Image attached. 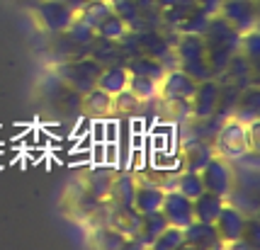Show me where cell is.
I'll return each instance as SVG.
<instances>
[{
  "label": "cell",
  "instance_id": "obj_1",
  "mask_svg": "<svg viewBox=\"0 0 260 250\" xmlns=\"http://www.w3.org/2000/svg\"><path fill=\"white\" fill-rule=\"evenodd\" d=\"M204 42V51H207V61H209V68L214 73V78H219L224 68L229 66V61L238 54V46H241V32L216 12L212 15L204 29L200 32Z\"/></svg>",
  "mask_w": 260,
  "mask_h": 250
},
{
  "label": "cell",
  "instance_id": "obj_2",
  "mask_svg": "<svg viewBox=\"0 0 260 250\" xmlns=\"http://www.w3.org/2000/svg\"><path fill=\"white\" fill-rule=\"evenodd\" d=\"M173 56H175V68L185 70V73H187L190 78H194L197 83L214 78V73L209 68V61H207L202 34L182 32V37L178 39V44L173 46Z\"/></svg>",
  "mask_w": 260,
  "mask_h": 250
},
{
  "label": "cell",
  "instance_id": "obj_3",
  "mask_svg": "<svg viewBox=\"0 0 260 250\" xmlns=\"http://www.w3.org/2000/svg\"><path fill=\"white\" fill-rule=\"evenodd\" d=\"M80 22H85L92 32L102 39H124L126 37V24L122 22V17L117 15V10L112 8V0H98V3H90L88 8H83L80 12H76Z\"/></svg>",
  "mask_w": 260,
  "mask_h": 250
},
{
  "label": "cell",
  "instance_id": "obj_4",
  "mask_svg": "<svg viewBox=\"0 0 260 250\" xmlns=\"http://www.w3.org/2000/svg\"><path fill=\"white\" fill-rule=\"evenodd\" d=\"M100 61H95L92 56H78V58H66V61H58L54 66V76L58 80H63L68 88H73L76 92L85 95L88 90H92L98 85V78L102 73Z\"/></svg>",
  "mask_w": 260,
  "mask_h": 250
},
{
  "label": "cell",
  "instance_id": "obj_5",
  "mask_svg": "<svg viewBox=\"0 0 260 250\" xmlns=\"http://www.w3.org/2000/svg\"><path fill=\"white\" fill-rule=\"evenodd\" d=\"M32 10L37 22L42 24V29H46L49 34L66 32L76 20V10H71L61 0H37V3H32Z\"/></svg>",
  "mask_w": 260,
  "mask_h": 250
},
{
  "label": "cell",
  "instance_id": "obj_6",
  "mask_svg": "<svg viewBox=\"0 0 260 250\" xmlns=\"http://www.w3.org/2000/svg\"><path fill=\"white\" fill-rule=\"evenodd\" d=\"M200 177H202L204 192L219 194L224 199H229L231 192H234V170H231V165L226 160L219 158V156H212L200 168Z\"/></svg>",
  "mask_w": 260,
  "mask_h": 250
},
{
  "label": "cell",
  "instance_id": "obj_7",
  "mask_svg": "<svg viewBox=\"0 0 260 250\" xmlns=\"http://www.w3.org/2000/svg\"><path fill=\"white\" fill-rule=\"evenodd\" d=\"M219 151L224 158H243L250 153V134L248 124L238 122V119H226L224 126L219 129Z\"/></svg>",
  "mask_w": 260,
  "mask_h": 250
},
{
  "label": "cell",
  "instance_id": "obj_8",
  "mask_svg": "<svg viewBox=\"0 0 260 250\" xmlns=\"http://www.w3.org/2000/svg\"><path fill=\"white\" fill-rule=\"evenodd\" d=\"M246 224H248V216L243 214L238 206L229 204V202L221 206V211L214 219V228L224 245H234V243H238V240L243 238Z\"/></svg>",
  "mask_w": 260,
  "mask_h": 250
},
{
  "label": "cell",
  "instance_id": "obj_9",
  "mask_svg": "<svg viewBox=\"0 0 260 250\" xmlns=\"http://www.w3.org/2000/svg\"><path fill=\"white\" fill-rule=\"evenodd\" d=\"M197 80L190 78L185 70L180 68H168L166 70V76H163V80L158 83V92L166 97V100H170V102H190L192 100V95L197 92Z\"/></svg>",
  "mask_w": 260,
  "mask_h": 250
},
{
  "label": "cell",
  "instance_id": "obj_10",
  "mask_svg": "<svg viewBox=\"0 0 260 250\" xmlns=\"http://www.w3.org/2000/svg\"><path fill=\"white\" fill-rule=\"evenodd\" d=\"M46 102L51 104L58 114H83V95L76 92L73 88H68L63 80H58L56 76L46 80Z\"/></svg>",
  "mask_w": 260,
  "mask_h": 250
},
{
  "label": "cell",
  "instance_id": "obj_11",
  "mask_svg": "<svg viewBox=\"0 0 260 250\" xmlns=\"http://www.w3.org/2000/svg\"><path fill=\"white\" fill-rule=\"evenodd\" d=\"M160 214L166 216L170 226H180L185 228L187 224L194 221V211H192V199L180 194L178 190H166L163 194V202H160Z\"/></svg>",
  "mask_w": 260,
  "mask_h": 250
},
{
  "label": "cell",
  "instance_id": "obj_12",
  "mask_svg": "<svg viewBox=\"0 0 260 250\" xmlns=\"http://www.w3.org/2000/svg\"><path fill=\"white\" fill-rule=\"evenodd\" d=\"M219 15L231 27H236L241 34L248 32V29H255V17H258L255 0H221Z\"/></svg>",
  "mask_w": 260,
  "mask_h": 250
},
{
  "label": "cell",
  "instance_id": "obj_13",
  "mask_svg": "<svg viewBox=\"0 0 260 250\" xmlns=\"http://www.w3.org/2000/svg\"><path fill=\"white\" fill-rule=\"evenodd\" d=\"M182 245H187V248H221L224 243L219 238L214 224L194 219L192 224L182 228Z\"/></svg>",
  "mask_w": 260,
  "mask_h": 250
},
{
  "label": "cell",
  "instance_id": "obj_14",
  "mask_svg": "<svg viewBox=\"0 0 260 250\" xmlns=\"http://www.w3.org/2000/svg\"><path fill=\"white\" fill-rule=\"evenodd\" d=\"M219 90L221 85L216 83V78H209V80H202L197 85V92L192 95L190 102L194 104L192 107V114L197 119H209L216 110V102H219Z\"/></svg>",
  "mask_w": 260,
  "mask_h": 250
},
{
  "label": "cell",
  "instance_id": "obj_15",
  "mask_svg": "<svg viewBox=\"0 0 260 250\" xmlns=\"http://www.w3.org/2000/svg\"><path fill=\"white\" fill-rule=\"evenodd\" d=\"M163 194L166 190L160 185H151V182H144L134 187V194H132V206L136 209V214H148V211H158L160 202H163Z\"/></svg>",
  "mask_w": 260,
  "mask_h": 250
},
{
  "label": "cell",
  "instance_id": "obj_16",
  "mask_svg": "<svg viewBox=\"0 0 260 250\" xmlns=\"http://www.w3.org/2000/svg\"><path fill=\"white\" fill-rule=\"evenodd\" d=\"M129 83V70L124 63H114V66H105L98 78V88L105 90L107 95H119L122 90H126Z\"/></svg>",
  "mask_w": 260,
  "mask_h": 250
},
{
  "label": "cell",
  "instance_id": "obj_17",
  "mask_svg": "<svg viewBox=\"0 0 260 250\" xmlns=\"http://www.w3.org/2000/svg\"><path fill=\"white\" fill-rule=\"evenodd\" d=\"M224 204H226V199L219 197V194H212V192L197 194V197L192 199L194 219H197V221H209V224H214L216 214L221 211V206Z\"/></svg>",
  "mask_w": 260,
  "mask_h": 250
},
{
  "label": "cell",
  "instance_id": "obj_18",
  "mask_svg": "<svg viewBox=\"0 0 260 250\" xmlns=\"http://www.w3.org/2000/svg\"><path fill=\"white\" fill-rule=\"evenodd\" d=\"M114 110V95H107L105 90H100L98 85L83 95V114L90 117H105Z\"/></svg>",
  "mask_w": 260,
  "mask_h": 250
},
{
  "label": "cell",
  "instance_id": "obj_19",
  "mask_svg": "<svg viewBox=\"0 0 260 250\" xmlns=\"http://www.w3.org/2000/svg\"><path fill=\"white\" fill-rule=\"evenodd\" d=\"M236 117L238 122H243V124H253L255 122V117H258V90H255V85H250V88H243V90L238 92V100H236Z\"/></svg>",
  "mask_w": 260,
  "mask_h": 250
},
{
  "label": "cell",
  "instance_id": "obj_20",
  "mask_svg": "<svg viewBox=\"0 0 260 250\" xmlns=\"http://www.w3.org/2000/svg\"><path fill=\"white\" fill-rule=\"evenodd\" d=\"M166 190H178L180 194H185V197L194 199L197 194H202V192H204L202 177H200V170H185V172H178V175H175V180L170 182V185H166Z\"/></svg>",
  "mask_w": 260,
  "mask_h": 250
},
{
  "label": "cell",
  "instance_id": "obj_21",
  "mask_svg": "<svg viewBox=\"0 0 260 250\" xmlns=\"http://www.w3.org/2000/svg\"><path fill=\"white\" fill-rule=\"evenodd\" d=\"M126 90L134 95L136 100H153L158 95V80L148 78V76H136L129 73V83H126Z\"/></svg>",
  "mask_w": 260,
  "mask_h": 250
},
{
  "label": "cell",
  "instance_id": "obj_22",
  "mask_svg": "<svg viewBox=\"0 0 260 250\" xmlns=\"http://www.w3.org/2000/svg\"><path fill=\"white\" fill-rule=\"evenodd\" d=\"M139 224H141V231H144V245H151V240L168 226V221L160 214V209L158 211H148V214H139Z\"/></svg>",
  "mask_w": 260,
  "mask_h": 250
},
{
  "label": "cell",
  "instance_id": "obj_23",
  "mask_svg": "<svg viewBox=\"0 0 260 250\" xmlns=\"http://www.w3.org/2000/svg\"><path fill=\"white\" fill-rule=\"evenodd\" d=\"M151 248L153 250H175L182 248V228L180 226H166L156 238L151 240Z\"/></svg>",
  "mask_w": 260,
  "mask_h": 250
},
{
  "label": "cell",
  "instance_id": "obj_24",
  "mask_svg": "<svg viewBox=\"0 0 260 250\" xmlns=\"http://www.w3.org/2000/svg\"><path fill=\"white\" fill-rule=\"evenodd\" d=\"M61 3H66L71 10H76V12H80L83 8H88L90 3H98V0H61Z\"/></svg>",
  "mask_w": 260,
  "mask_h": 250
},
{
  "label": "cell",
  "instance_id": "obj_25",
  "mask_svg": "<svg viewBox=\"0 0 260 250\" xmlns=\"http://www.w3.org/2000/svg\"><path fill=\"white\" fill-rule=\"evenodd\" d=\"M24 3H29V5H32V3H37V0H24Z\"/></svg>",
  "mask_w": 260,
  "mask_h": 250
}]
</instances>
